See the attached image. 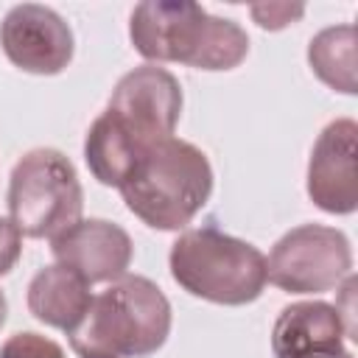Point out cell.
Segmentation results:
<instances>
[{
    "label": "cell",
    "mask_w": 358,
    "mask_h": 358,
    "mask_svg": "<svg viewBox=\"0 0 358 358\" xmlns=\"http://www.w3.org/2000/svg\"><path fill=\"white\" fill-rule=\"evenodd\" d=\"M90 302V282L62 263L39 268L28 282V310L34 319L64 333H73L81 324Z\"/></svg>",
    "instance_id": "cell-12"
},
{
    "label": "cell",
    "mask_w": 358,
    "mask_h": 358,
    "mask_svg": "<svg viewBox=\"0 0 358 358\" xmlns=\"http://www.w3.org/2000/svg\"><path fill=\"white\" fill-rule=\"evenodd\" d=\"M6 313H8V302H6V294L0 291V327L6 324Z\"/></svg>",
    "instance_id": "cell-18"
},
{
    "label": "cell",
    "mask_w": 358,
    "mask_h": 358,
    "mask_svg": "<svg viewBox=\"0 0 358 358\" xmlns=\"http://www.w3.org/2000/svg\"><path fill=\"white\" fill-rule=\"evenodd\" d=\"M171 322L162 288L148 277L123 274L92 296L87 316L67 336L81 358H145L168 341Z\"/></svg>",
    "instance_id": "cell-2"
},
{
    "label": "cell",
    "mask_w": 358,
    "mask_h": 358,
    "mask_svg": "<svg viewBox=\"0 0 358 358\" xmlns=\"http://www.w3.org/2000/svg\"><path fill=\"white\" fill-rule=\"evenodd\" d=\"M352 271V249L341 229L299 224L288 229L266 260L268 282L288 294H324Z\"/></svg>",
    "instance_id": "cell-6"
},
{
    "label": "cell",
    "mask_w": 358,
    "mask_h": 358,
    "mask_svg": "<svg viewBox=\"0 0 358 358\" xmlns=\"http://www.w3.org/2000/svg\"><path fill=\"white\" fill-rule=\"evenodd\" d=\"M0 358H67L62 344H56L48 336L22 330L6 338V344L0 347Z\"/></svg>",
    "instance_id": "cell-15"
},
{
    "label": "cell",
    "mask_w": 358,
    "mask_h": 358,
    "mask_svg": "<svg viewBox=\"0 0 358 358\" xmlns=\"http://www.w3.org/2000/svg\"><path fill=\"white\" fill-rule=\"evenodd\" d=\"M308 196L333 215L358 207V123L338 117L322 129L308 159Z\"/></svg>",
    "instance_id": "cell-9"
},
{
    "label": "cell",
    "mask_w": 358,
    "mask_h": 358,
    "mask_svg": "<svg viewBox=\"0 0 358 358\" xmlns=\"http://www.w3.org/2000/svg\"><path fill=\"white\" fill-rule=\"evenodd\" d=\"M322 358H352V352H350V350H344V352H336V355H322Z\"/></svg>",
    "instance_id": "cell-19"
},
{
    "label": "cell",
    "mask_w": 358,
    "mask_h": 358,
    "mask_svg": "<svg viewBox=\"0 0 358 358\" xmlns=\"http://www.w3.org/2000/svg\"><path fill=\"white\" fill-rule=\"evenodd\" d=\"M302 6H282V3H268V6H252V14L257 20L260 28H268V31H280L285 28L291 20L302 17Z\"/></svg>",
    "instance_id": "cell-16"
},
{
    "label": "cell",
    "mask_w": 358,
    "mask_h": 358,
    "mask_svg": "<svg viewBox=\"0 0 358 358\" xmlns=\"http://www.w3.org/2000/svg\"><path fill=\"white\" fill-rule=\"evenodd\" d=\"M143 151L145 148H140L106 109L92 120L84 140L87 168L106 187H120Z\"/></svg>",
    "instance_id": "cell-13"
},
{
    "label": "cell",
    "mask_w": 358,
    "mask_h": 358,
    "mask_svg": "<svg viewBox=\"0 0 358 358\" xmlns=\"http://www.w3.org/2000/svg\"><path fill=\"white\" fill-rule=\"evenodd\" d=\"M168 266L190 296L229 308L255 302L268 282L266 255L215 227L185 229L171 246Z\"/></svg>",
    "instance_id": "cell-4"
},
{
    "label": "cell",
    "mask_w": 358,
    "mask_h": 358,
    "mask_svg": "<svg viewBox=\"0 0 358 358\" xmlns=\"http://www.w3.org/2000/svg\"><path fill=\"white\" fill-rule=\"evenodd\" d=\"M350 330L336 305L322 299L294 302L280 310L271 327L274 358H322L344 352Z\"/></svg>",
    "instance_id": "cell-11"
},
{
    "label": "cell",
    "mask_w": 358,
    "mask_h": 358,
    "mask_svg": "<svg viewBox=\"0 0 358 358\" xmlns=\"http://www.w3.org/2000/svg\"><path fill=\"white\" fill-rule=\"evenodd\" d=\"M84 190L76 165L59 148L22 154L8 179V215L25 238H56L81 221Z\"/></svg>",
    "instance_id": "cell-5"
},
{
    "label": "cell",
    "mask_w": 358,
    "mask_h": 358,
    "mask_svg": "<svg viewBox=\"0 0 358 358\" xmlns=\"http://www.w3.org/2000/svg\"><path fill=\"white\" fill-rule=\"evenodd\" d=\"M6 59L34 76H56L73 59V31L64 17L39 3L14 6L0 22Z\"/></svg>",
    "instance_id": "cell-8"
},
{
    "label": "cell",
    "mask_w": 358,
    "mask_h": 358,
    "mask_svg": "<svg viewBox=\"0 0 358 358\" xmlns=\"http://www.w3.org/2000/svg\"><path fill=\"white\" fill-rule=\"evenodd\" d=\"M129 36L143 59L196 70H232L249 53V36L238 22L182 0H145L134 6Z\"/></svg>",
    "instance_id": "cell-1"
},
{
    "label": "cell",
    "mask_w": 358,
    "mask_h": 358,
    "mask_svg": "<svg viewBox=\"0 0 358 358\" xmlns=\"http://www.w3.org/2000/svg\"><path fill=\"white\" fill-rule=\"evenodd\" d=\"M90 358H98V355H90Z\"/></svg>",
    "instance_id": "cell-20"
},
{
    "label": "cell",
    "mask_w": 358,
    "mask_h": 358,
    "mask_svg": "<svg viewBox=\"0 0 358 358\" xmlns=\"http://www.w3.org/2000/svg\"><path fill=\"white\" fill-rule=\"evenodd\" d=\"M117 190L143 224L176 232L185 229L210 201L213 168L207 154L193 143L165 137L137 157Z\"/></svg>",
    "instance_id": "cell-3"
},
{
    "label": "cell",
    "mask_w": 358,
    "mask_h": 358,
    "mask_svg": "<svg viewBox=\"0 0 358 358\" xmlns=\"http://www.w3.org/2000/svg\"><path fill=\"white\" fill-rule=\"evenodd\" d=\"M22 255V235L11 218H0V277L8 274Z\"/></svg>",
    "instance_id": "cell-17"
},
{
    "label": "cell",
    "mask_w": 358,
    "mask_h": 358,
    "mask_svg": "<svg viewBox=\"0 0 358 358\" xmlns=\"http://www.w3.org/2000/svg\"><path fill=\"white\" fill-rule=\"evenodd\" d=\"M308 64L330 90L355 95V25L319 31L308 45Z\"/></svg>",
    "instance_id": "cell-14"
},
{
    "label": "cell",
    "mask_w": 358,
    "mask_h": 358,
    "mask_svg": "<svg viewBox=\"0 0 358 358\" xmlns=\"http://www.w3.org/2000/svg\"><path fill=\"white\" fill-rule=\"evenodd\" d=\"M50 252L56 263L78 271L90 285L120 280L134 255L129 232L103 218H81L56 238H50Z\"/></svg>",
    "instance_id": "cell-10"
},
{
    "label": "cell",
    "mask_w": 358,
    "mask_h": 358,
    "mask_svg": "<svg viewBox=\"0 0 358 358\" xmlns=\"http://www.w3.org/2000/svg\"><path fill=\"white\" fill-rule=\"evenodd\" d=\"M106 112L140 148H148L173 137L182 115V87L165 67L140 64L115 84Z\"/></svg>",
    "instance_id": "cell-7"
}]
</instances>
